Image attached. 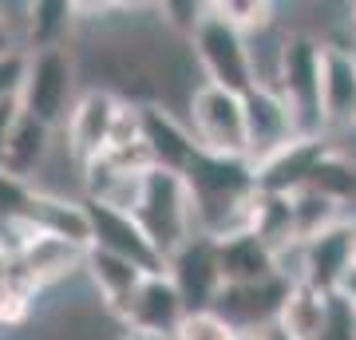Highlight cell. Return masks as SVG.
I'll list each match as a JSON object with an SVG mask.
<instances>
[{"instance_id": "obj_1", "label": "cell", "mask_w": 356, "mask_h": 340, "mask_svg": "<svg viewBox=\"0 0 356 340\" xmlns=\"http://www.w3.org/2000/svg\"><path fill=\"white\" fill-rule=\"evenodd\" d=\"M186 190L194 206V229L206 238H229L250 229V210L257 198V166L250 159L198 151L186 166Z\"/></svg>"}, {"instance_id": "obj_2", "label": "cell", "mask_w": 356, "mask_h": 340, "mask_svg": "<svg viewBox=\"0 0 356 340\" xmlns=\"http://www.w3.org/2000/svg\"><path fill=\"white\" fill-rule=\"evenodd\" d=\"M131 214H135V222L147 229V238L154 241V250L163 253L166 261L198 234V229H194V206H191L186 178L175 175V170L151 166L147 178H143L139 202H135Z\"/></svg>"}, {"instance_id": "obj_3", "label": "cell", "mask_w": 356, "mask_h": 340, "mask_svg": "<svg viewBox=\"0 0 356 340\" xmlns=\"http://www.w3.org/2000/svg\"><path fill=\"white\" fill-rule=\"evenodd\" d=\"M79 60L72 48H44L28 51V79L20 91V111L36 123L64 131L79 103Z\"/></svg>"}, {"instance_id": "obj_4", "label": "cell", "mask_w": 356, "mask_h": 340, "mask_svg": "<svg viewBox=\"0 0 356 340\" xmlns=\"http://www.w3.org/2000/svg\"><path fill=\"white\" fill-rule=\"evenodd\" d=\"M191 56L202 67V83L226 88L234 95H250L257 88L254 79V56H250V36L242 28H234L226 16H218L206 4L202 20L191 36Z\"/></svg>"}, {"instance_id": "obj_5", "label": "cell", "mask_w": 356, "mask_h": 340, "mask_svg": "<svg viewBox=\"0 0 356 340\" xmlns=\"http://www.w3.org/2000/svg\"><path fill=\"white\" fill-rule=\"evenodd\" d=\"M321 76H325V40L309 36V32H289L273 91H281V99L289 103V111L305 139L329 135L325 103H321Z\"/></svg>"}, {"instance_id": "obj_6", "label": "cell", "mask_w": 356, "mask_h": 340, "mask_svg": "<svg viewBox=\"0 0 356 340\" xmlns=\"http://www.w3.org/2000/svg\"><path fill=\"white\" fill-rule=\"evenodd\" d=\"M186 127H191L198 151L245 159L250 135H245V95H234L214 83H198L186 103Z\"/></svg>"}, {"instance_id": "obj_7", "label": "cell", "mask_w": 356, "mask_h": 340, "mask_svg": "<svg viewBox=\"0 0 356 340\" xmlns=\"http://www.w3.org/2000/svg\"><path fill=\"white\" fill-rule=\"evenodd\" d=\"M353 245H356V214L321 229L317 238L301 241V281L297 285H313L325 297L341 293L348 285V277L356 273Z\"/></svg>"}, {"instance_id": "obj_8", "label": "cell", "mask_w": 356, "mask_h": 340, "mask_svg": "<svg viewBox=\"0 0 356 340\" xmlns=\"http://www.w3.org/2000/svg\"><path fill=\"white\" fill-rule=\"evenodd\" d=\"M186 313L191 309L182 301L178 285L170 281V273H151L131 297V305L119 313V325L135 340H175Z\"/></svg>"}, {"instance_id": "obj_9", "label": "cell", "mask_w": 356, "mask_h": 340, "mask_svg": "<svg viewBox=\"0 0 356 340\" xmlns=\"http://www.w3.org/2000/svg\"><path fill=\"white\" fill-rule=\"evenodd\" d=\"M88 202V218H91V245L95 250H107L123 261L139 265L143 273H166V257L154 250V241L147 238V229L135 222V214L127 210H115V206H103V202Z\"/></svg>"}, {"instance_id": "obj_10", "label": "cell", "mask_w": 356, "mask_h": 340, "mask_svg": "<svg viewBox=\"0 0 356 340\" xmlns=\"http://www.w3.org/2000/svg\"><path fill=\"white\" fill-rule=\"evenodd\" d=\"M123 99L107 88H83L76 111L64 127V151L76 159V166H91L95 159L107 154V143H111V127L115 115H119Z\"/></svg>"}, {"instance_id": "obj_11", "label": "cell", "mask_w": 356, "mask_h": 340, "mask_svg": "<svg viewBox=\"0 0 356 340\" xmlns=\"http://www.w3.org/2000/svg\"><path fill=\"white\" fill-rule=\"evenodd\" d=\"M289 289L293 285L285 277L261 281V285H226V289L218 293L214 313L222 316L238 337H261L269 328H277L281 305H285Z\"/></svg>"}, {"instance_id": "obj_12", "label": "cell", "mask_w": 356, "mask_h": 340, "mask_svg": "<svg viewBox=\"0 0 356 340\" xmlns=\"http://www.w3.org/2000/svg\"><path fill=\"white\" fill-rule=\"evenodd\" d=\"M245 135H250V151L245 159L254 166L269 163L273 154L301 139V127L293 119L289 103L281 99V91L273 88H254L245 95Z\"/></svg>"}, {"instance_id": "obj_13", "label": "cell", "mask_w": 356, "mask_h": 340, "mask_svg": "<svg viewBox=\"0 0 356 340\" xmlns=\"http://www.w3.org/2000/svg\"><path fill=\"white\" fill-rule=\"evenodd\" d=\"M166 273H170V281L178 285V293H182V301H186L191 313L214 309L218 293L226 289L222 265H218V241L206 238V234H194V238L166 261Z\"/></svg>"}, {"instance_id": "obj_14", "label": "cell", "mask_w": 356, "mask_h": 340, "mask_svg": "<svg viewBox=\"0 0 356 340\" xmlns=\"http://www.w3.org/2000/svg\"><path fill=\"white\" fill-rule=\"evenodd\" d=\"M139 107H143V147L151 154V163L159 170L186 175V166L198 154V143H194L191 127L182 123L166 103H139Z\"/></svg>"}, {"instance_id": "obj_15", "label": "cell", "mask_w": 356, "mask_h": 340, "mask_svg": "<svg viewBox=\"0 0 356 340\" xmlns=\"http://www.w3.org/2000/svg\"><path fill=\"white\" fill-rule=\"evenodd\" d=\"M332 151L329 135H317V139H301L293 143V147H285L281 154H273L269 163L257 166V190H266V194H301V190H309V182H313V175H317L321 159Z\"/></svg>"}, {"instance_id": "obj_16", "label": "cell", "mask_w": 356, "mask_h": 340, "mask_svg": "<svg viewBox=\"0 0 356 340\" xmlns=\"http://www.w3.org/2000/svg\"><path fill=\"white\" fill-rule=\"evenodd\" d=\"M325 127L344 131L356 127V48L353 44H325V76H321Z\"/></svg>"}, {"instance_id": "obj_17", "label": "cell", "mask_w": 356, "mask_h": 340, "mask_svg": "<svg viewBox=\"0 0 356 340\" xmlns=\"http://www.w3.org/2000/svg\"><path fill=\"white\" fill-rule=\"evenodd\" d=\"M51 154H56V131L20 111V119L13 127V139H8L4 159H0V170L8 178L28 182V186H40V178L48 175Z\"/></svg>"}, {"instance_id": "obj_18", "label": "cell", "mask_w": 356, "mask_h": 340, "mask_svg": "<svg viewBox=\"0 0 356 340\" xmlns=\"http://www.w3.org/2000/svg\"><path fill=\"white\" fill-rule=\"evenodd\" d=\"M83 277H88V285L95 289L103 313H111L115 321H119V313L131 305V297L139 293V285L151 277V273H143L139 265H131V261H123V257H115V253L91 245L88 261H83Z\"/></svg>"}, {"instance_id": "obj_19", "label": "cell", "mask_w": 356, "mask_h": 340, "mask_svg": "<svg viewBox=\"0 0 356 340\" xmlns=\"http://www.w3.org/2000/svg\"><path fill=\"white\" fill-rule=\"evenodd\" d=\"M218 265H222V281L226 285H261V281L281 277L277 253L269 250L261 238H254L250 229L218 241Z\"/></svg>"}, {"instance_id": "obj_20", "label": "cell", "mask_w": 356, "mask_h": 340, "mask_svg": "<svg viewBox=\"0 0 356 340\" xmlns=\"http://www.w3.org/2000/svg\"><path fill=\"white\" fill-rule=\"evenodd\" d=\"M20 222H32L40 234H51V238L76 241V245L91 250V218H88V202L83 198L36 190L32 206H28V218H20Z\"/></svg>"}, {"instance_id": "obj_21", "label": "cell", "mask_w": 356, "mask_h": 340, "mask_svg": "<svg viewBox=\"0 0 356 340\" xmlns=\"http://www.w3.org/2000/svg\"><path fill=\"white\" fill-rule=\"evenodd\" d=\"M250 234L261 238L273 253L297 245V214H293V198L289 194H266L257 190L254 210H250Z\"/></svg>"}, {"instance_id": "obj_22", "label": "cell", "mask_w": 356, "mask_h": 340, "mask_svg": "<svg viewBox=\"0 0 356 340\" xmlns=\"http://www.w3.org/2000/svg\"><path fill=\"white\" fill-rule=\"evenodd\" d=\"M325 313H329V297L325 293H317L313 285H293L285 305H281L277 328L289 340H317Z\"/></svg>"}, {"instance_id": "obj_23", "label": "cell", "mask_w": 356, "mask_h": 340, "mask_svg": "<svg viewBox=\"0 0 356 340\" xmlns=\"http://www.w3.org/2000/svg\"><path fill=\"white\" fill-rule=\"evenodd\" d=\"M76 20V0H36L28 20V51L67 48V32Z\"/></svg>"}, {"instance_id": "obj_24", "label": "cell", "mask_w": 356, "mask_h": 340, "mask_svg": "<svg viewBox=\"0 0 356 340\" xmlns=\"http://www.w3.org/2000/svg\"><path fill=\"white\" fill-rule=\"evenodd\" d=\"M293 214H297V238L309 241L317 238L321 229L337 226V222H344V206H337L332 198H325L321 190H301V194H293Z\"/></svg>"}, {"instance_id": "obj_25", "label": "cell", "mask_w": 356, "mask_h": 340, "mask_svg": "<svg viewBox=\"0 0 356 340\" xmlns=\"http://www.w3.org/2000/svg\"><path fill=\"white\" fill-rule=\"evenodd\" d=\"M309 186L321 190V194L332 198L337 206H348V202H356V163L344 159L341 151H329L325 159H321L317 175H313Z\"/></svg>"}, {"instance_id": "obj_26", "label": "cell", "mask_w": 356, "mask_h": 340, "mask_svg": "<svg viewBox=\"0 0 356 340\" xmlns=\"http://www.w3.org/2000/svg\"><path fill=\"white\" fill-rule=\"evenodd\" d=\"M210 8L218 16H226L234 28H242L245 36H257V32L281 24L277 4H266V0H214Z\"/></svg>"}, {"instance_id": "obj_27", "label": "cell", "mask_w": 356, "mask_h": 340, "mask_svg": "<svg viewBox=\"0 0 356 340\" xmlns=\"http://www.w3.org/2000/svg\"><path fill=\"white\" fill-rule=\"evenodd\" d=\"M175 340H238V332L214 309H198V313H186V321L178 325Z\"/></svg>"}, {"instance_id": "obj_28", "label": "cell", "mask_w": 356, "mask_h": 340, "mask_svg": "<svg viewBox=\"0 0 356 340\" xmlns=\"http://www.w3.org/2000/svg\"><path fill=\"white\" fill-rule=\"evenodd\" d=\"M317 340H356V305L344 293L329 297V313H325V325H321Z\"/></svg>"}, {"instance_id": "obj_29", "label": "cell", "mask_w": 356, "mask_h": 340, "mask_svg": "<svg viewBox=\"0 0 356 340\" xmlns=\"http://www.w3.org/2000/svg\"><path fill=\"white\" fill-rule=\"evenodd\" d=\"M32 194H36V186H28V182H20V178H8L4 170H0V226H4V222L28 218Z\"/></svg>"}, {"instance_id": "obj_30", "label": "cell", "mask_w": 356, "mask_h": 340, "mask_svg": "<svg viewBox=\"0 0 356 340\" xmlns=\"http://www.w3.org/2000/svg\"><path fill=\"white\" fill-rule=\"evenodd\" d=\"M28 79V51H4L0 56V103L20 99Z\"/></svg>"}, {"instance_id": "obj_31", "label": "cell", "mask_w": 356, "mask_h": 340, "mask_svg": "<svg viewBox=\"0 0 356 340\" xmlns=\"http://www.w3.org/2000/svg\"><path fill=\"white\" fill-rule=\"evenodd\" d=\"M16 119H20V99L0 103V159H4V147H8V139H13Z\"/></svg>"}, {"instance_id": "obj_32", "label": "cell", "mask_w": 356, "mask_h": 340, "mask_svg": "<svg viewBox=\"0 0 356 340\" xmlns=\"http://www.w3.org/2000/svg\"><path fill=\"white\" fill-rule=\"evenodd\" d=\"M4 51H20L13 44V36H8V32H4V24H0V56H4Z\"/></svg>"}, {"instance_id": "obj_33", "label": "cell", "mask_w": 356, "mask_h": 340, "mask_svg": "<svg viewBox=\"0 0 356 340\" xmlns=\"http://www.w3.org/2000/svg\"><path fill=\"white\" fill-rule=\"evenodd\" d=\"M341 293H344V297H348V301H353V305H356V273H353V277H348V285H344V289H341Z\"/></svg>"}, {"instance_id": "obj_34", "label": "cell", "mask_w": 356, "mask_h": 340, "mask_svg": "<svg viewBox=\"0 0 356 340\" xmlns=\"http://www.w3.org/2000/svg\"><path fill=\"white\" fill-rule=\"evenodd\" d=\"M266 340H289V337H285L281 328H269V332H266Z\"/></svg>"}, {"instance_id": "obj_35", "label": "cell", "mask_w": 356, "mask_h": 340, "mask_svg": "<svg viewBox=\"0 0 356 340\" xmlns=\"http://www.w3.org/2000/svg\"><path fill=\"white\" fill-rule=\"evenodd\" d=\"M348 28H353V48H356V4H353V16H348Z\"/></svg>"}, {"instance_id": "obj_36", "label": "cell", "mask_w": 356, "mask_h": 340, "mask_svg": "<svg viewBox=\"0 0 356 340\" xmlns=\"http://www.w3.org/2000/svg\"><path fill=\"white\" fill-rule=\"evenodd\" d=\"M238 340H266V332H261V337H238Z\"/></svg>"}, {"instance_id": "obj_37", "label": "cell", "mask_w": 356, "mask_h": 340, "mask_svg": "<svg viewBox=\"0 0 356 340\" xmlns=\"http://www.w3.org/2000/svg\"><path fill=\"white\" fill-rule=\"evenodd\" d=\"M353 253H356V245H353Z\"/></svg>"}]
</instances>
